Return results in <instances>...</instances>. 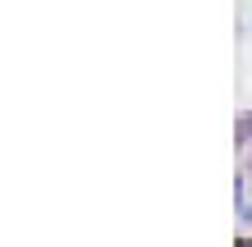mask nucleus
<instances>
[{"label": "nucleus", "mask_w": 252, "mask_h": 247, "mask_svg": "<svg viewBox=\"0 0 252 247\" xmlns=\"http://www.w3.org/2000/svg\"><path fill=\"white\" fill-rule=\"evenodd\" d=\"M248 169H252V165H248Z\"/></svg>", "instance_id": "obj_1"}]
</instances>
